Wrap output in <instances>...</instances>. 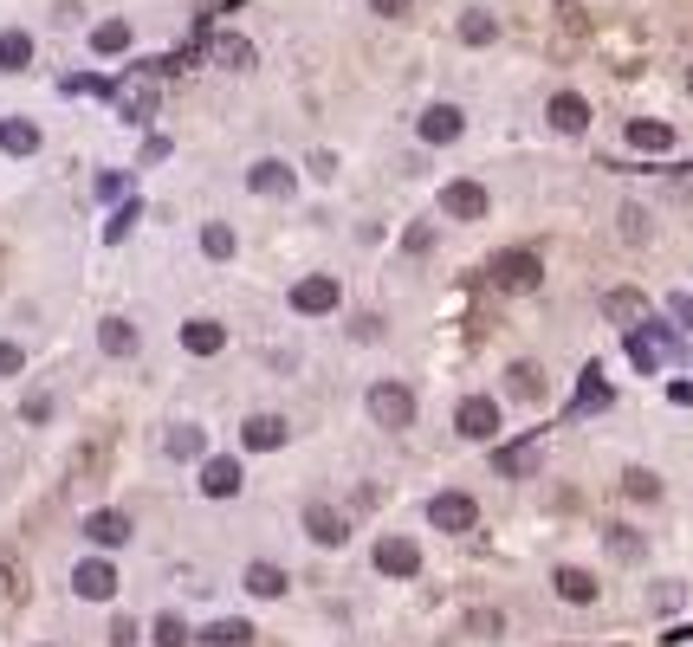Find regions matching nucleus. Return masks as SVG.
I'll list each match as a JSON object with an SVG mask.
<instances>
[{
  "mask_svg": "<svg viewBox=\"0 0 693 647\" xmlns=\"http://www.w3.org/2000/svg\"><path fill=\"white\" fill-rule=\"evenodd\" d=\"M486 272H493L499 292H538V285H545V259L525 253V246H519V253H512V246H506V253H493V266H486Z\"/></svg>",
  "mask_w": 693,
  "mask_h": 647,
  "instance_id": "1",
  "label": "nucleus"
},
{
  "mask_svg": "<svg viewBox=\"0 0 693 647\" xmlns=\"http://www.w3.org/2000/svg\"><path fill=\"white\" fill-rule=\"evenodd\" d=\"M370 421H376V428H389V434H402L415 421V395L402 389V382H376V389H370Z\"/></svg>",
  "mask_w": 693,
  "mask_h": 647,
  "instance_id": "2",
  "label": "nucleus"
},
{
  "mask_svg": "<svg viewBox=\"0 0 693 647\" xmlns=\"http://www.w3.org/2000/svg\"><path fill=\"white\" fill-rule=\"evenodd\" d=\"M428 525L447 531V538H460V531L480 525V505H473L467 492H434V499H428Z\"/></svg>",
  "mask_w": 693,
  "mask_h": 647,
  "instance_id": "3",
  "label": "nucleus"
},
{
  "mask_svg": "<svg viewBox=\"0 0 693 647\" xmlns=\"http://www.w3.org/2000/svg\"><path fill=\"white\" fill-rule=\"evenodd\" d=\"M545 428H532L525 440H512V447H499L493 453V473H506V479H532L538 473V460H545Z\"/></svg>",
  "mask_w": 693,
  "mask_h": 647,
  "instance_id": "4",
  "label": "nucleus"
},
{
  "mask_svg": "<svg viewBox=\"0 0 693 647\" xmlns=\"http://www.w3.org/2000/svg\"><path fill=\"white\" fill-rule=\"evenodd\" d=\"M454 428H460V440H493L499 434V402L493 395H467V402L454 408Z\"/></svg>",
  "mask_w": 693,
  "mask_h": 647,
  "instance_id": "5",
  "label": "nucleus"
},
{
  "mask_svg": "<svg viewBox=\"0 0 693 647\" xmlns=\"http://www.w3.org/2000/svg\"><path fill=\"white\" fill-rule=\"evenodd\" d=\"M111 98H117V110H124V123H143L149 110H156V78H149V65H137Z\"/></svg>",
  "mask_w": 693,
  "mask_h": 647,
  "instance_id": "6",
  "label": "nucleus"
},
{
  "mask_svg": "<svg viewBox=\"0 0 693 647\" xmlns=\"http://www.w3.org/2000/svg\"><path fill=\"white\" fill-rule=\"evenodd\" d=\"M292 311H298V318H324V311H337V279H331V272L298 279L292 285Z\"/></svg>",
  "mask_w": 693,
  "mask_h": 647,
  "instance_id": "7",
  "label": "nucleus"
},
{
  "mask_svg": "<svg viewBox=\"0 0 693 647\" xmlns=\"http://www.w3.org/2000/svg\"><path fill=\"white\" fill-rule=\"evenodd\" d=\"M305 531H311L324 550H337V544L350 538V518L337 512V505H324V499H305Z\"/></svg>",
  "mask_w": 693,
  "mask_h": 647,
  "instance_id": "8",
  "label": "nucleus"
},
{
  "mask_svg": "<svg viewBox=\"0 0 693 647\" xmlns=\"http://www.w3.org/2000/svg\"><path fill=\"white\" fill-rule=\"evenodd\" d=\"M415 130H421V143H434V149H441V143H460L467 117H460V104H428V110H421V123H415Z\"/></svg>",
  "mask_w": 693,
  "mask_h": 647,
  "instance_id": "9",
  "label": "nucleus"
},
{
  "mask_svg": "<svg viewBox=\"0 0 693 647\" xmlns=\"http://www.w3.org/2000/svg\"><path fill=\"white\" fill-rule=\"evenodd\" d=\"M285 440H292L285 415H247L240 421V447L247 453H273V447H285Z\"/></svg>",
  "mask_w": 693,
  "mask_h": 647,
  "instance_id": "10",
  "label": "nucleus"
},
{
  "mask_svg": "<svg viewBox=\"0 0 693 647\" xmlns=\"http://www.w3.org/2000/svg\"><path fill=\"white\" fill-rule=\"evenodd\" d=\"M72 589H78L85 602H111V596H117V570H111L104 557H85V563L72 570Z\"/></svg>",
  "mask_w": 693,
  "mask_h": 647,
  "instance_id": "11",
  "label": "nucleus"
},
{
  "mask_svg": "<svg viewBox=\"0 0 693 647\" xmlns=\"http://www.w3.org/2000/svg\"><path fill=\"white\" fill-rule=\"evenodd\" d=\"M545 117H551L557 136H583V130H590V104H583L577 91H557V98L545 104Z\"/></svg>",
  "mask_w": 693,
  "mask_h": 647,
  "instance_id": "12",
  "label": "nucleus"
},
{
  "mask_svg": "<svg viewBox=\"0 0 693 647\" xmlns=\"http://www.w3.org/2000/svg\"><path fill=\"white\" fill-rule=\"evenodd\" d=\"M441 214L447 220H480L486 214V188L480 182H447L441 188Z\"/></svg>",
  "mask_w": 693,
  "mask_h": 647,
  "instance_id": "13",
  "label": "nucleus"
},
{
  "mask_svg": "<svg viewBox=\"0 0 693 647\" xmlns=\"http://www.w3.org/2000/svg\"><path fill=\"white\" fill-rule=\"evenodd\" d=\"M616 402V395H609V382H603V369H583V389H577V402L564 408V421H583V415H603V408Z\"/></svg>",
  "mask_w": 693,
  "mask_h": 647,
  "instance_id": "14",
  "label": "nucleus"
},
{
  "mask_svg": "<svg viewBox=\"0 0 693 647\" xmlns=\"http://www.w3.org/2000/svg\"><path fill=\"white\" fill-rule=\"evenodd\" d=\"M376 570H383V576H415L421 570V550L409 538H376Z\"/></svg>",
  "mask_w": 693,
  "mask_h": 647,
  "instance_id": "15",
  "label": "nucleus"
},
{
  "mask_svg": "<svg viewBox=\"0 0 693 647\" xmlns=\"http://www.w3.org/2000/svg\"><path fill=\"white\" fill-rule=\"evenodd\" d=\"M247 188H253V195H273V201H285V195L298 188V175L285 169V162H253V169H247Z\"/></svg>",
  "mask_w": 693,
  "mask_h": 647,
  "instance_id": "16",
  "label": "nucleus"
},
{
  "mask_svg": "<svg viewBox=\"0 0 693 647\" xmlns=\"http://www.w3.org/2000/svg\"><path fill=\"white\" fill-rule=\"evenodd\" d=\"M603 318H609V324H622V330H635V324H648V298H642V292H629V285H616V292L603 298Z\"/></svg>",
  "mask_w": 693,
  "mask_h": 647,
  "instance_id": "17",
  "label": "nucleus"
},
{
  "mask_svg": "<svg viewBox=\"0 0 693 647\" xmlns=\"http://www.w3.org/2000/svg\"><path fill=\"white\" fill-rule=\"evenodd\" d=\"M622 343H629V363L642 369V376H655L661 363H668V356H661V343H655V330L648 324H635V330H622Z\"/></svg>",
  "mask_w": 693,
  "mask_h": 647,
  "instance_id": "18",
  "label": "nucleus"
},
{
  "mask_svg": "<svg viewBox=\"0 0 693 647\" xmlns=\"http://www.w3.org/2000/svg\"><path fill=\"white\" fill-rule=\"evenodd\" d=\"M201 492H208V499H234L240 492V460H201Z\"/></svg>",
  "mask_w": 693,
  "mask_h": 647,
  "instance_id": "19",
  "label": "nucleus"
},
{
  "mask_svg": "<svg viewBox=\"0 0 693 647\" xmlns=\"http://www.w3.org/2000/svg\"><path fill=\"white\" fill-rule=\"evenodd\" d=\"M0 149H7V156H33L39 149V123L33 117H0Z\"/></svg>",
  "mask_w": 693,
  "mask_h": 647,
  "instance_id": "20",
  "label": "nucleus"
},
{
  "mask_svg": "<svg viewBox=\"0 0 693 647\" xmlns=\"http://www.w3.org/2000/svg\"><path fill=\"white\" fill-rule=\"evenodd\" d=\"M629 149H642V156H661V149H674V130L655 117H635L629 123Z\"/></svg>",
  "mask_w": 693,
  "mask_h": 647,
  "instance_id": "21",
  "label": "nucleus"
},
{
  "mask_svg": "<svg viewBox=\"0 0 693 647\" xmlns=\"http://www.w3.org/2000/svg\"><path fill=\"white\" fill-rule=\"evenodd\" d=\"M85 538L104 544V550H117V544L130 538V518H124V512H91V518H85Z\"/></svg>",
  "mask_w": 693,
  "mask_h": 647,
  "instance_id": "22",
  "label": "nucleus"
},
{
  "mask_svg": "<svg viewBox=\"0 0 693 647\" xmlns=\"http://www.w3.org/2000/svg\"><path fill=\"white\" fill-rule=\"evenodd\" d=\"M221 343H227V330L214 324V318H188V324H182V350H195V356H214Z\"/></svg>",
  "mask_w": 693,
  "mask_h": 647,
  "instance_id": "23",
  "label": "nucleus"
},
{
  "mask_svg": "<svg viewBox=\"0 0 693 647\" xmlns=\"http://www.w3.org/2000/svg\"><path fill=\"white\" fill-rule=\"evenodd\" d=\"M240 583H247V596H285V570L279 563H247V576H240Z\"/></svg>",
  "mask_w": 693,
  "mask_h": 647,
  "instance_id": "24",
  "label": "nucleus"
},
{
  "mask_svg": "<svg viewBox=\"0 0 693 647\" xmlns=\"http://www.w3.org/2000/svg\"><path fill=\"white\" fill-rule=\"evenodd\" d=\"M26 65H33V39H26L20 26H7V33H0V72H26Z\"/></svg>",
  "mask_w": 693,
  "mask_h": 647,
  "instance_id": "25",
  "label": "nucleus"
},
{
  "mask_svg": "<svg viewBox=\"0 0 693 647\" xmlns=\"http://www.w3.org/2000/svg\"><path fill=\"white\" fill-rule=\"evenodd\" d=\"M506 389L519 395V402H538V395H545V369H538V363H512L506 369Z\"/></svg>",
  "mask_w": 693,
  "mask_h": 647,
  "instance_id": "26",
  "label": "nucleus"
},
{
  "mask_svg": "<svg viewBox=\"0 0 693 647\" xmlns=\"http://www.w3.org/2000/svg\"><path fill=\"white\" fill-rule=\"evenodd\" d=\"M98 343H104V356H137V330H130L124 318H104L98 324Z\"/></svg>",
  "mask_w": 693,
  "mask_h": 647,
  "instance_id": "27",
  "label": "nucleus"
},
{
  "mask_svg": "<svg viewBox=\"0 0 693 647\" xmlns=\"http://www.w3.org/2000/svg\"><path fill=\"white\" fill-rule=\"evenodd\" d=\"M214 59H221L227 72H247V65H253V39H240V33H221V39H214Z\"/></svg>",
  "mask_w": 693,
  "mask_h": 647,
  "instance_id": "28",
  "label": "nucleus"
},
{
  "mask_svg": "<svg viewBox=\"0 0 693 647\" xmlns=\"http://www.w3.org/2000/svg\"><path fill=\"white\" fill-rule=\"evenodd\" d=\"M551 583H557V596H564V602H596V576L590 570H557Z\"/></svg>",
  "mask_w": 693,
  "mask_h": 647,
  "instance_id": "29",
  "label": "nucleus"
},
{
  "mask_svg": "<svg viewBox=\"0 0 693 647\" xmlns=\"http://www.w3.org/2000/svg\"><path fill=\"white\" fill-rule=\"evenodd\" d=\"M460 39H467V46H493L499 20H493V13H460Z\"/></svg>",
  "mask_w": 693,
  "mask_h": 647,
  "instance_id": "30",
  "label": "nucleus"
},
{
  "mask_svg": "<svg viewBox=\"0 0 693 647\" xmlns=\"http://www.w3.org/2000/svg\"><path fill=\"white\" fill-rule=\"evenodd\" d=\"M201 253L208 259H234V227H227V220H208V227H201Z\"/></svg>",
  "mask_w": 693,
  "mask_h": 647,
  "instance_id": "31",
  "label": "nucleus"
},
{
  "mask_svg": "<svg viewBox=\"0 0 693 647\" xmlns=\"http://www.w3.org/2000/svg\"><path fill=\"white\" fill-rule=\"evenodd\" d=\"M201 641H208V647H247L253 641V622H214V628H201Z\"/></svg>",
  "mask_w": 693,
  "mask_h": 647,
  "instance_id": "32",
  "label": "nucleus"
},
{
  "mask_svg": "<svg viewBox=\"0 0 693 647\" xmlns=\"http://www.w3.org/2000/svg\"><path fill=\"white\" fill-rule=\"evenodd\" d=\"M622 492H629V499H642V505H655V499H661V479L648 473V466H629V473H622Z\"/></svg>",
  "mask_w": 693,
  "mask_h": 647,
  "instance_id": "33",
  "label": "nucleus"
},
{
  "mask_svg": "<svg viewBox=\"0 0 693 647\" xmlns=\"http://www.w3.org/2000/svg\"><path fill=\"white\" fill-rule=\"evenodd\" d=\"M91 46H98V52H130V26H124V20L91 26Z\"/></svg>",
  "mask_w": 693,
  "mask_h": 647,
  "instance_id": "34",
  "label": "nucleus"
},
{
  "mask_svg": "<svg viewBox=\"0 0 693 647\" xmlns=\"http://www.w3.org/2000/svg\"><path fill=\"white\" fill-rule=\"evenodd\" d=\"M642 538H635V531L629 525H616V531H609V557H622V563H642Z\"/></svg>",
  "mask_w": 693,
  "mask_h": 647,
  "instance_id": "35",
  "label": "nucleus"
},
{
  "mask_svg": "<svg viewBox=\"0 0 693 647\" xmlns=\"http://www.w3.org/2000/svg\"><path fill=\"white\" fill-rule=\"evenodd\" d=\"M201 447H208V440H201V428H188V421L169 434V453H175V460H201Z\"/></svg>",
  "mask_w": 693,
  "mask_h": 647,
  "instance_id": "36",
  "label": "nucleus"
},
{
  "mask_svg": "<svg viewBox=\"0 0 693 647\" xmlns=\"http://www.w3.org/2000/svg\"><path fill=\"white\" fill-rule=\"evenodd\" d=\"M156 647H188V622L182 615H156Z\"/></svg>",
  "mask_w": 693,
  "mask_h": 647,
  "instance_id": "37",
  "label": "nucleus"
},
{
  "mask_svg": "<svg viewBox=\"0 0 693 647\" xmlns=\"http://www.w3.org/2000/svg\"><path fill=\"white\" fill-rule=\"evenodd\" d=\"M137 214H143V208H137V201H124V208H117V214H111V227H104V240H124V233H130V227H137Z\"/></svg>",
  "mask_w": 693,
  "mask_h": 647,
  "instance_id": "38",
  "label": "nucleus"
},
{
  "mask_svg": "<svg viewBox=\"0 0 693 647\" xmlns=\"http://www.w3.org/2000/svg\"><path fill=\"white\" fill-rule=\"evenodd\" d=\"M668 318L693 337V292H668Z\"/></svg>",
  "mask_w": 693,
  "mask_h": 647,
  "instance_id": "39",
  "label": "nucleus"
},
{
  "mask_svg": "<svg viewBox=\"0 0 693 647\" xmlns=\"http://www.w3.org/2000/svg\"><path fill=\"white\" fill-rule=\"evenodd\" d=\"M20 363H26L20 343H0V376H20Z\"/></svg>",
  "mask_w": 693,
  "mask_h": 647,
  "instance_id": "40",
  "label": "nucleus"
},
{
  "mask_svg": "<svg viewBox=\"0 0 693 647\" xmlns=\"http://www.w3.org/2000/svg\"><path fill=\"white\" fill-rule=\"evenodd\" d=\"M370 13H383V20H402V13H409V0H370Z\"/></svg>",
  "mask_w": 693,
  "mask_h": 647,
  "instance_id": "41",
  "label": "nucleus"
},
{
  "mask_svg": "<svg viewBox=\"0 0 693 647\" xmlns=\"http://www.w3.org/2000/svg\"><path fill=\"white\" fill-rule=\"evenodd\" d=\"M124 195V175H98V201H117Z\"/></svg>",
  "mask_w": 693,
  "mask_h": 647,
  "instance_id": "42",
  "label": "nucleus"
},
{
  "mask_svg": "<svg viewBox=\"0 0 693 647\" xmlns=\"http://www.w3.org/2000/svg\"><path fill=\"white\" fill-rule=\"evenodd\" d=\"M13 596V563H0V602Z\"/></svg>",
  "mask_w": 693,
  "mask_h": 647,
  "instance_id": "43",
  "label": "nucleus"
},
{
  "mask_svg": "<svg viewBox=\"0 0 693 647\" xmlns=\"http://www.w3.org/2000/svg\"><path fill=\"white\" fill-rule=\"evenodd\" d=\"M687 91H693V72H687Z\"/></svg>",
  "mask_w": 693,
  "mask_h": 647,
  "instance_id": "44",
  "label": "nucleus"
}]
</instances>
